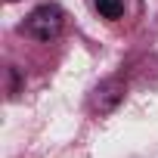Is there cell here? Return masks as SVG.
I'll return each instance as SVG.
<instances>
[{
	"instance_id": "cell-1",
	"label": "cell",
	"mask_w": 158,
	"mask_h": 158,
	"mask_svg": "<svg viewBox=\"0 0 158 158\" xmlns=\"http://www.w3.org/2000/svg\"><path fill=\"white\" fill-rule=\"evenodd\" d=\"M62 28H65V10L59 3H40L25 19V34L34 37V40H40V44L56 40L62 34Z\"/></svg>"
},
{
	"instance_id": "cell-2",
	"label": "cell",
	"mask_w": 158,
	"mask_h": 158,
	"mask_svg": "<svg viewBox=\"0 0 158 158\" xmlns=\"http://www.w3.org/2000/svg\"><path fill=\"white\" fill-rule=\"evenodd\" d=\"M121 99H124V84L118 81V77H109V81H102V84L93 90L90 109H93L96 115H109V112H115V109L121 106Z\"/></svg>"
},
{
	"instance_id": "cell-3",
	"label": "cell",
	"mask_w": 158,
	"mask_h": 158,
	"mask_svg": "<svg viewBox=\"0 0 158 158\" xmlns=\"http://www.w3.org/2000/svg\"><path fill=\"white\" fill-rule=\"evenodd\" d=\"M93 6H96V13H99L102 19H109V22H115V19L124 16V0H93Z\"/></svg>"
},
{
	"instance_id": "cell-4",
	"label": "cell",
	"mask_w": 158,
	"mask_h": 158,
	"mask_svg": "<svg viewBox=\"0 0 158 158\" xmlns=\"http://www.w3.org/2000/svg\"><path fill=\"white\" fill-rule=\"evenodd\" d=\"M6 3H16V0H6Z\"/></svg>"
}]
</instances>
